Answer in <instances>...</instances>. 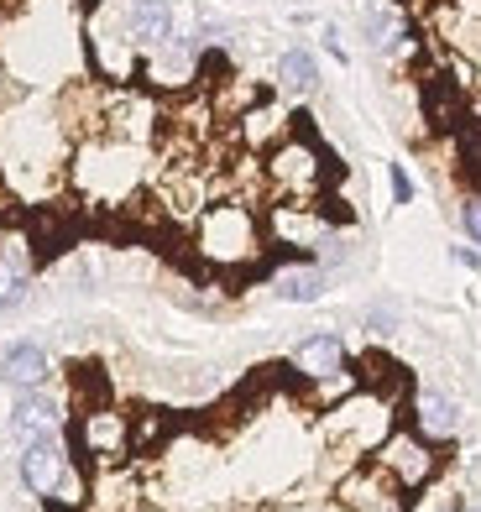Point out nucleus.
<instances>
[{
  "mask_svg": "<svg viewBox=\"0 0 481 512\" xmlns=\"http://www.w3.org/2000/svg\"><path fill=\"white\" fill-rule=\"evenodd\" d=\"M278 89H283L288 100H309L314 89H319V63H314L309 48H288L278 58Z\"/></svg>",
  "mask_w": 481,
  "mask_h": 512,
  "instance_id": "dca6fc26",
  "label": "nucleus"
},
{
  "mask_svg": "<svg viewBox=\"0 0 481 512\" xmlns=\"http://www.w3.org/2000/svg\"><path fill=\"white\" fill-rule=\"evenodd\" d=\"M58 418H63L58 398H48L42 387L16 392V403H11V429H16L21 445H27V439H37V434H58Z\"/></svg>",
  "mask_w": 481,
  "mask_h": 512,
  "instance_id": "9d476101",
  "label": "nucleus"
},
{
  "mask_svg": "<svg viewBox=\"0 0 481 512\" xmlns=\"http://www.w3.org/2000/svg\"><path fill=\"white\" fill-rule=\"evenodd\" d=\"M267 183L288 199H309L325 183V157H319V147L309 136H283L267 157Z\"/></svg>",
  "mask_w": 481,
  "mask_h": 512,
  "instance_id": "7ed1b4c3",
  "label": "nucleus"
},
{
  "mask_svg": "<svg viewBox=\"0 0 481 512\" xmlns=\"http://www.w3.org/2000/svg\"><path fill=\"white\" fill-rule=\"evenodd\" d=\"M293 366H299L304 377H314V382H330V377L346 371V340L330 335V330H319V335H309L299 351H293Z\"/></svg>",
  "mask_w": 481,
  "mask_h": 512,
  "instance_id": "4468645a",
  "label": "nucleus"
},
{
  "mask_svg": "<svg viewBox=\"0 0 481 512\" xmlns=\"http://www.w3.org/2000/svg\"><path fill=\"white\" fill-rule=\"evenodd\" d=\"M455 262H461V267H476V272H481V256H476L471 246H455Z\"/></svg>",
  "mask_w": 481,
  "mask_h": 512,
  "instance_id": "b1692460",
  "label": "nucleus"
},
{
  "mask_svg": "<svg viewBox=\"0 0 481 512\" xmlns=\"http://www.w3.org/2000/svg\"><path fill=\"white\" fill-rule=\"evenodd\" d=\"M366 37H372L377 53H398L408 42V21L398 11V0H382L377 11H366Z\"/></svg>",
  "mask_w": 481,
  "mask_h": 512,
  "instance_id": "a211bd4d",
  "label": "nucleus"
},
{
  "mask_svg": "<svg viewBox=\"0 0 481 512\" xmlns=\"http://www.w3.org/2000/svg\"><path fill=\"white\" fill-rule=\"evenodd\" d=\"M340 512H403V486L382 465H361L340 486Z\"/></svg>",
  "mask_w": 481,
  "mask_h": 512,
  "instance_id": "6e6552de",
  "label": "nucleus"
},
{
  "mask_svg": "<svg viewBox=\"0 0 481 512\" xmlns=\"http://www.w3.org/2000/svg\"><path fill=\"white\" fill-rule=\"evenodd\" d=\"M0 100H6V63H0Z\"/></svg>",
  "mask_w": 481,
  "mask_h": 512,
  "instance_id": "a878e982",
  "label": "nucleus"
},
{
  "mask_svg": "<svg viewBox=\"0 0 481 512\" xmlns=\"http://www.w3.org/2000/svg\"><path fill=\"white\" fill-rule=\"evenodd\" d=\"M455 136H461V168L471 178V189L481 194V121H466Z\"/></svg>",
  "mask_w": 481,
  "mask_h": 512,
  "instance_id": "412c9836",
  "label": "nucleus"
},
{
  "mask_svg": "<svg viewBox=\"0 0 481 512\" xmlns=\"http://www.w3.org/2000/svg\"><path fill=\"white\" fill-rule=\"evenodd\" d=\"M330 439H335V445H346L351 455L377 450L387 439V403L372 398V392H356L351 403H340L330 413Z\"/></svg>",
  "mask_w": 481,
  "mask_h": 512,
  "instance_id": "20e7f679",
  "label": "nucleus"
},
{
  "mask_svg": "<svg viewBox=\"0 0 481 512\" xmlns=\"http://www.w3.org/2000/svg\"><path fill=\"white\" fill-rule=\"evenodd\" d=\"M461 230H466V241L481 246V194H471V199L461 204Z\"/></svg>",
  "mask_w": 481,
  "mask_h": 512,
  "instance_id": "4be33fe9",
  "label": "nucleus"
},
{
  "mask_svg": "<svg viewBox=\"0 0 481 512\" xmlns=\"http://www.w3.org/2000/svg\"><path fill=\"white\" fill-rule=\"evenodd\" d=\"M48 377H53V361H48L42 345H32V340L6 345V356H0V382H6V387L27 392V387H42Z\"/></svg>",
  "mask_w": 481,
  "mask_h": 512,
  "instance_id": "f8f14e48",
  "label": "nucleus"
},
{
  "mask_svg": "<svg viewBox=\"0 0 481 512\" xmlns=\"http://www.w3.org/2000/svg\"><path fill=\"white\" fill-rule=\"evenodd\" d=\"M272 293L283 298V304H314L319 293H325V272L299 262V267H283V272H272Z\"/></svg>",
  "mask_w": 481,
  "mask_h": 512,
  "instance_id": "f3484780",
  "label": "nucleus"
},
{
  "mask_svg": "<svg viewBox=\"0 0 481 512\" xmlns=\"http://www.w3.org/2000/svg\"><path fill=\"white\" fill-rule=\"evenodd\" d=\"M387 178H393V199H398V204L414 199V183H408V173H403V168H387Z\"/></svg>",
  "mask_w": 481,
  "mask_h": 512,
  "instance_id": "5701e85b",
  "label": "nucleus"
},
{
  "mask_svg": "<svg viewBox=\"0 0 481 512\" xmlns=\"http://www.w3.org/2000/svg\"><path fill=\"white\" fill-rule=\"evenodd\" d=\"M278 121H283V105H257V110H246V121H241V126H246V142H251V147H262L267 136H278V131H283Z\"/></svg>",
  "mask_w": 481,
  "mask_h": 512,
  "instance_id": "aec40b11",
  "label": "nucleus"
},
{
  "mask_svg": "<svg viewBox=\"0 0 481 512\" xmlns=\"http://www.w3.org/2000/svg\"><path fill=\"white\" fill-rule=\"evenodd\" d=\"M272 236H278V241H288L293 251H309L319 236H325V220H319L314 209L283 204V209H272Z\"/></svg>",
  "mask_w": 481,
  "mask_h": 512,
  "instance_id": "2eb2a0df",
  "label": "nucleus"
},
{
  "mask_svg": "<svg viewBox=\"0 0 481 512\" xmlns=\"http://www.w3.org/2000/svg\"><path fill=\"white\" fill-rule=\"evenodd\" d=\"M377 465L403 486V492H419V486L434 476V465H440V460H434V445H429L419 429L414 434L398 429V434H387L382 445H377Z\"/></svg>",
  "mask_w": 481,
  "mask_h": 512,
  "instance_id": "423d86ee",
  "label": "nucleus"
},
{
  "mask_svg": "<svg viewBox=\"0 0 481 512\" xmlns=\"http://www.w3.org/2000/svg\"><path fill=\"white\" fill-rule=\"evenodd\" d=\"M440 512H461V507H440Z\"/></svg>",
  "mask_w": 481,
  "mask_h": 512,
  "instance_id": "bb28decb",
  "label": "nucleus"
},
{
  "mask_svg": "<svg viewBox=\"0 0 481 512\" xmlns=\"http://www.w3.org/2000/svg\"><path fill=\"white\" fill-rule=\"evenodd\" d=\"M68 445L58 434H37L21 445V481H27V492L42 497V502H58L63 486H68Z\"/></svg>",
  "mask_w": 481,
  "mask_h": 512,
  "instance_id": "39448f33",
  "label": "nucleus"
},
{
  "mask_svg": "<svg viewBox=\"0 0 481 512\" xmlns=\"http://www.w3.org/2000/svg\"><path fill=\"white\" fill-rule=\"evenodd\" d=\"M32 272H37V246L21 230H0V309L27 304Z\"/></svg>",
  "mask_w": 481,
  "mask_h": 512,
  "instance_id": "0eeeda50",
  "label": "nucleus"
},
{
  "mask_svg": "<svg viewBox=\"0 0 481 512\" xmlns=\"http://www.w3.org/2000/svg\"><path fill=\"white\" fill-rule=\"evenodd\" d=\"M461 512H481V497H471V502H466V507H461Z\"/></svg>",
  "mask_w": 481,
  "mask_h": 512,
  "instance_id": "393cba45",
  "label": "nucleus"
},
{
  "mask_svg": "<svg viewBox=\"0 0 481 512\" xmlns=\"http://www.w3.org/2000/svg\"><path fill=\"white\" fill-rule=\"evenodd\" d=\"M194 241L215 267H241V262H257L262 256V225L246 204H204Z\"/></svg>",
  "mask_w": 481,
  "mask_h": 512,
  "instance_id": "f257e3e1",
  "label": "nucleus"
},
{
  "mask_svg": "<svg viewBox=\"0 0 481 512\" xmlns=\"http://www.w3.org/2000/svg\"><path fill=\"white\" fill-rule=\"evenodd\" d=\"M142 147L136 142H116V136H95L84 152H79V189L100 204H121L136 183H142Z\"/></svg>",
  "mask_w": 481,
  "mask_h": 512,
  "instance_id": "f03ea898",
  "label": "nucleus"
},
{
  "mask_svg": "<svg viewBox=\"0 0 481 512\" xmlns=\"http://www.w3.org/2000/svg\"><path fill=\"white\" fill-rule=\"evenodd\" d=\"M194 63H199V42L189 37H168V42H157L152 58H147V79L152 84H163V89H178V84H189L194 79Z\"/></svg>",
  "mask_w": 481,
  "mask_h": 512,
  "instance_id": "9b49d317",
  "label": "nucleus"
},
{
  "mask_svg": "<svg viewBox=\"0 0 481 512\" xmlns=\"http://www.w3.org/2000/svg\"><path fill=\"white\" fill-rule=\"evenodd\" d=\"M414 424L429 445H445V439L461 434V408H455V398H445L440 387H419L414 392Z\"/></svg>",
  "mask_w": 481,
  "mask_h": 512,
  "instance_id": "1a4fd4ad",
  "label": "nucleus"
},
{
  "mask_svg": "<svg viewBox=\"0 0 481 512\" xmlns=\"http://www.w3.org/2000/svg\"><path fill=\"white\" fill-rule=\"evenodd\" d=\"M126 37H131V48L152 53L157 42L173 37V6H168V0H131V11H126Z\"/></svg>",
  "mask_w": 481,
  "mask_h": 512,
  "instance_id": "ddd939ff",
  "label": "nucleus"
},
{
  "mask_svg": "<svg viewBox=\"0 0 481 512\" xmlns=\"http://www.w3.org/2000/svg\"><path fill=\"white\" fill-rule=\"evenodd\" d=\"M121 445H126V418L105 413V408L84 413V450H95V455H116Z\"/></svg>",
  "mask_w": 481,
  "mask_h": 512,
  "instance_id": "6ab92c4d",
  "label": "nucleus"
}]
</instances>
